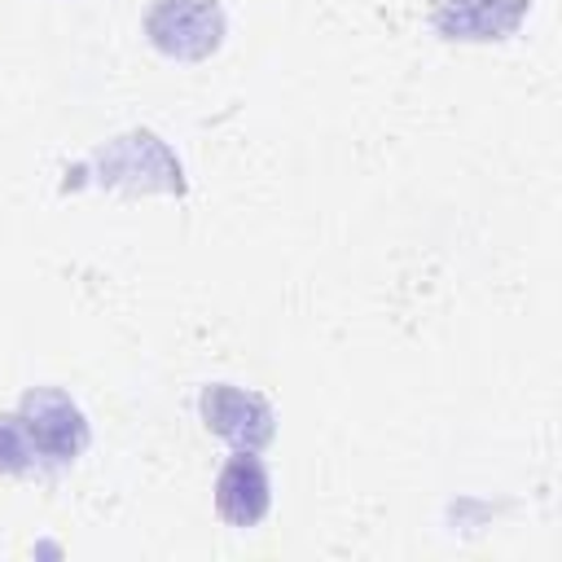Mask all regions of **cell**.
<instances>
[{
    "instance_id": "obj_6",
    "label": "cell",
    "mask_w": 562,
    "mask_h": 562,
    "mask_svg": "<svg viewBox=\"0 0 562 562\" xmlns=\"http://www.w3.org/2000/svg\"><path fill=\"white\" fill-rule=\"evenodd\" d=\"M272 505V483H268V470L255 452H237L220 479H215V509L224 522L233 527H255Z\"/></svg>"
},
{
    "instance_id": "obj_7",
    "label": "cell",
    "mask_w": 562,
    "mask_h": 562,
    "mask_svg": "<svg viewBox=\"0 0 562 562\" xmlns=\"http://www.w3.org/2000/svg\"><path fill=\"white\" fill-rule=\"evenodd\" d=\"M31 465H35V452H31V439H26L22 422H18V413L0 417V470L4 474H22Z\"/></svg>"
},
{
    "instance_id": "obj_2",
    "label": "cell",
    "mask_w": 562,
    "mask_h": 562,
    "mask_svg": "<svg viewBox=\"0 0 562 562\" xmlns=\"http://www.w3.org/2000/svg\"><path fill=\"white\" fill-rule=\"evenodd\" d=\"M18 422L31 439V452L35 461H75L88 443V422L79 413V404L57 391V386H40V391H26L22 395V408H18Z\"/></svg>"
},
{
    "instance_id": "obj_3",
    "label": "cell",
    "mask_w": 562,
    "mask_h": 562,
    "mask_svg": "<svg viewBox=\"0 0 562 562\" xmlns=\"http://www.w3.org/2000/svg\"><path fill=\"white\" fill-rule=\"evenodd\" d=\"M198 408H202L206 430L220 435V439H228L237 452H259V448L272 439V408H268V400L255 395V391L215 382V386L202 391Z\"/></svg>"
},
{
    "instance_id": "obj_5",
    "label": "cell",
    "mask_w": 562,
    "mask_h": 562,
    "mask_svg": "<svg viewBox=\"0 0 562 562\" xmlns=\"http://www.w3.org/2000/svg\"><path fill=\"white\" fill-rule=\"evenodd\" d=\"M531 0H439L430 22L448 40H505L518 31Z\"/></svg>"
},
{
    "instance_id": "obj_1",
    "label": "cell",
    "mask_w": 562,
    "mask_h": 562,
    "mask_svg": "<svg viewBox=\"0 0 562 562\" xmlns=\"http://www.w3.org/2000/svg\"><path fill=\"white\" fill-rule=\"evenodd\" d=\"M145 35L176 61H202L224 44V9L215 0H154Z\"/></svg>"
},
{
    "instance_id": "obj_4",
    "label": "cell",
    "mask_w": 562,
    "mask_h": 562,
    "mask_svg": "<svg viewBox=\"0 0 562 562\" xmlns=\"http://www.w3.org/2000/svg\"><path fill=\"white\" fill-rule=\"evenodd\" d=\"M97 171L105 184H140V189H176L184 193L180 180V162L171 158V149L154 136V132H132L119 136L110 149L97 154Z\"/></svg>"
}]
</instances>
